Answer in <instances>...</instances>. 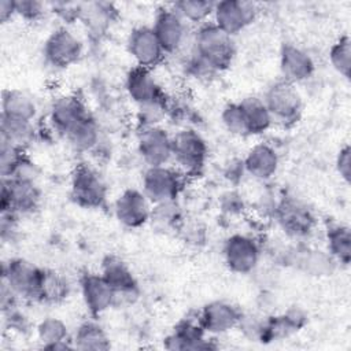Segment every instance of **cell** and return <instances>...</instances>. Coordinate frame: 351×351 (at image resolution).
Returning a JSON list of instances; mask_svg holds the SVG:
<instances>
[{"mask_svg": "<svg viewBox=\"0 0 351 351\" xmlns=\"http://www.w3.org/2000/svg\"><path fill=\"white\" fill-rule=\"evenodd\" d=\"M15 10H16V15L22 16L23 19L36 21L44 14L45 5L34 0H18L15 1Z\"/></svg>", "mask_w": 351, "mask_h": 351, "instance_id": "obj_37", "label": "cell"}, {"mask_svg": "<svg viewBox=\"0 0 351 351\" xmlns=\"http://www.w3.org/2000/svg\"><path fill=\"white\" fill-rule=\"evenodd\" d=\"M84 304L92 317H99L115 306V293L100 273H85L80 278Z\"/></svg>", "mask_w": 351, "mask_h": 351, "instance_id": "obj_20", "label": "cell"}, {"mask_svg": "<svg viewBox=\"0 0 351 351\" xmlns=\"http://www.w3.org/2000/svg\"><path fill=\"white\" fill-rule=\"evenodd\" d=\"M263 101L271 115L273 123L291 126L302 115L303 100L296 86L284 80L271 84L263 95Z\"/></svg>", "mask_w": 351, "mask_h": 351, "instance_id": "obj_3", "label": "cell"}, {"mask_svg": "<svg viewBox=\"0 0 351 351\" xmlns=\"http://www.w3.org/2000/svg\"><path fill=\"white\" fill-rule=\"evenodd\" d=\"M171 7L186 23L200 26L213 16L214 3L207 0H180Z\"/></svg>", "mask_w": 351, "mask_h": 351, "instance_id": "obj_32", "label": "cell"}, {"mask_svg": "<svg viewBox=\"0 0 351 351\" xmlns=\"http://www.w3.org/2000/svg\"><path fill=\"white\" fill-rule=\"evenodd\" d=\"M191 52L214 74L230 67L236 55V45L230 34L208 21L197 26Z\"/></svg>", "mask_w": 351, "mask_h": 351, "instance_id": "obj_1", "label": "cell"}, {"mask_svg": "<svg viewBox=\"0 0 351 351\" xmlns=\"http://www.w3.org/2000/svg\"><path fill=\"white\" fill-rule=\"evenodd\" d=\"M171 136L160 125L138 128L137 154L147 167L165 166L171 162Z\"/></svg>", "mask_w": 351, "mask_h": 351, "instance_id": "obj_9", "label": "cell"}, {"mask_svg": "<svg viewBox=\"0 0 351 351\" xmlns=\"http://www.w3.org/2000/svg\"><path fill=\"white\" fill-rule=\"evenodd\" d=\"M239 104L244 115L248 136H259L271 128L273 119L263 99L248 96L241 99Z\"/></svg>", "mask_w": 351, "mask_h": 351, "instance_id": "obj_25", "label": "cell"}, {"mask_svg": "<svg viewBox=\"0 0 351 351\" xmlns=\"http://www.w3.org/2000/svg\"><path fill=\"white\" fill-rule=\"evenodd\" d=\"M71 343L73 348L84 351H101L110 348V339L104 328L95 319L81 322L71 335Z\"/></svg>", "mask_w": 351, "mask_h": 351, "instance_id": "obj_27", "label": "cell"}, {"mask_svg": "<svg viewBox=\"0 0 351 351\" xmlns=\"http://www.w3.org/2000/svg\"><path fill=\"white\" fill-rule=\"evenodd\" d=\"M241 311L232 303L225 300H214L207 303L197 314V319L207 335H223L240 325Z\"/></svg>", "mask_w": 351, "mask_h": 351, "instance_id": "obj_17", "label": "cell"}, {"mask_svg": "<svg viewBox=\"0 0 351 351\" xmlns=\"http://www.w3.org/2000/svg\"><path fill=\"white\" fill-rule=\"evenodd\" d=\"M0 141V173L3 180H8L16 176V173L27 160V158L25 155L23 148L15 147L4 140Z\"/></svg>", "mask_w": 351, "mask_h": 351, "instance_id": "obj_34", "label": "cell"}, {"mask_svg": "<svg viewBox=\"0 0 351 351\" xmlns=\"http://www.w3.org/2000/svg\"><path fill=\"white\" fill-rule=\"evenodd\" d=\"M70 195L84 208H100L107 199V185L97 170L80 163L71 173Z\"/></svg>", "mask_w": 351, "mask_h": 351, "instance_id": "obj_5", "label": "cell"}, {"mask_svg": "<svg viewBox=\"0 0 351 351\" xmlns=\"http://www.w3.org/2000/svg\"><path fill=\"white\" fill-rule=\"evenodd\" d=\"M100 274L108 282L115 293V304L121 302H132L138 295V284L128 263L121 258L108 255L103 259Z\"/></svg>", "mask_w": 351, "mask_h": 351, "instance_id": "obj_16", "label": "cell"}, {"mask_svg": "<svg viewBox=\"0 0 351 351\" xmlns=\"http://www.w3.org/2000/svg\"><path fill=\"white\" fill-rule=\"evenodd\" d=\"M152 203L141 189H125L114 203V215L128 229H138L151 219Z\"/></svg>", "mask_w": 351, "mask_h": 351, "instance_id": "obj_14", "label": "cell"}, {"mask_svg": "<svg viewBox=\"0 0 351 351\" xmlns=\"http://www.w3.org/2000/svg\"><path fill=\"white\" fill-rule=\"evenodd\" d=\"M328 254L337 263L347 266L351 261V232L347 225L333 223L326 229Z\"/></svg>", "mask_w": 351, "mask_h": 351, "instance_id": "obj_28", "label": "cell"}, {"mask_svg": "<svg viewBox=\"0 0 351 351\" xmlns=\"http://www.w3.org/2000/svg\"><path fill=\"white\" fill-rule=\"evenodd\" d=\"M207 158L208 145L196 129L184 126L171 136V162L185 177L199 174Z\"/></svg>", "mask_w": 351, "mask_h": 351, "instance_id": "obj_2", "label": "cell"}, {"mask_svg": "<svg viewBox=\"0 0 351 351\" xmlns=\"http://www.w3.org/2000/svg\"><path fill=\"white\" fill-rule=\"evenodd\" d=\"M256 12L258 10L251 1L222 0L214 3L211 18L219 29L234 37L254 22Z\"/></svg>", "mask_w": 351, "mask_h": 351, "instance_id": "obj_13", "label": "cell"}, {"mask_svg": "<svg viewBox=\"0 0 351 351\" xmlns=\"http://www.w3.org/2000/svg\"><path fill=\"white\" fill-rule=\"evenodd\" d=\"M223 261L228 269L236 274H248L255 270L261 258L258 243L248 234H230L222 248Z\"/></svg>", "mask_w": 351, "mask_h": 351, "instance_id": "obj_12", "label": "cell"}, {"mask_svg": "<svg viewBox=\"0 0 351 351\" xmlns=\"http://www.w3.org/2000/svg\"><path fill=\"white\" fill-rule=\"evenodd\" d=\"M336 171L346 184H350V180H351V148L348 144L343 145L336 155Z\"/></svg>", "mask_w": 351, "mask_h": 351, "instance_id": "obj_38", "label": "cell"}, {"mask_svg": "<svg viewBox=\"0 0 351 351\" xmlns=\"http://www.w3.org/2000/svg\"><path fill=\"white\" fill-rule=\"evenodd\" d=\"M125 90L138 108L169 101L163 88L152 74V69L133 66L126 74Z\"/></svg>", "mask_w": 351, "mask_h": 351, "instance_id": "obj_10", "label": "cell"}, {"mask_svg": "<svg viewBox=\"0 0 351 351\" xmlns=\"http://www.w3.org/2000/svg\"><path fill=\"white\" fill-rule=\"evenodd\" d=\"M37 339L41 343L43 348L48 350H64L73 348L71 335L64 321L56 317H47L38 322Z\"/></svg>", "mask_w": 351, "mask_h": 351, "instance_id": "obj_24", "label": "cell"}, {"mask_svg": "<svg viewBox=\"0 0 351 351\" xmlns=\"http://www.w3.org/2000/svg\"><path fill=\"white\" fill-rule=\"evenodd\" d=\"M14 15H16L15 1L14 0H1V3H0V19H1V22H7Z\"/></svg>", "mask_w": 351, "mask_h": 351, "instance_id": "obj_39", "label": "cell"}, {"mask_svg": "<svg viewBox=\"0 0 351 351\" xmlns=\"http://www.w3.org/2000/svg\"><path fill=\"white\" fill-rule=\"evenodd\" d=\"M41 193L34 180L10 178L3 180L0 208L1 214L25 215L38 208Z\"/></svg>", "mask_w": 351, "mask_h": 351, "instance_id": "obj_6", "label": "cell"}, {"mask_svg": "<svg viewBox=\"0 0 351 351\" xmlns=\"http://www.w3.org/2000/svg\"><path fill=\"white\" fill-rule=\"evenodd\" d=\"M66 140L75 151L88 152L95 149L100 141V128L97 121L89 115L66 136Z\"/></svg>", "mask_w": 351, "mask_h": 351, "instance_id": "obj_30", "label": "cell"}, {"mask_svg": "<svg viewBox=\"0 0 351 351\" xmlns=\"http://www.w3.org/2000/svg\"><path fill=\"white\" fill-rule=\"evenodd\" d=\"M221 121L223 128L234 136H248L244 115L241 111V107L237 103H228L221 112Z\"/></svg>", "mask_w": 351, "mask_h": 351, "instance_id": "obj_35", "label": "cell"}, {"mask_svg": "<svg viewBox=\"0 0 351 351\" xmlns=\"http://www.w3.org/2000/svg\"><path fill=\"white\" fill-rule=\"evenodd\" d=\"M186 29L188 23L171 5L158 10L152 30L166 55L176 53L184 47L186 43Z\"/></svg>", "mask_w": 351, "mask_h": 351, "instance_id": "obj_15", "label": "cell"}, {"mask_svg": "<svg viewBox=\"0 0 351 351\" xmlns=\"http://www.w3.org/2000/svg\"><path fill=\"white\" fill-rule=\"evenodd\" d=\"M82 55V41L66 26L55 29L44 41L43 56L48 66L56 70L67 69Z\"/></svg>", "mask_w": 351, "mask_h": 351, "instance_id": "obj_8", "label": "cell"}, {"mask_svg": "<svg viewBox=\"0 0 351 351\" xmlns=\"http://www.w3.org/2000/svg\"><path fill=\"white\" fill-rule=\"evenodd\" d=\"M70 285L67 280L55 270L43 269V276L38 287L37 302L56 304L69 296Z\"/></svg>", "mask_w": 351, "mask_h": 351, "instance_id": "obj_29", "label": "cell"}, {"mask_svg": "<svg viewBox=\"0 0 351 351\" xmlns=\"http://www.w3.org/2000/svg\"><path fill=\"white\" fill-rule=\"evenodd\" d=\"M276 217L281 229L293 239L307 237L315 228L313 211L306 203L293 196H287L278 203Z\"/></svg>", "mask_w": 351, "mask_h": 351, "instance_id": "obj_11", "label": "cell"}, {"mask_svg": "<svg viewBox=\"0 0 351 351\" xmlns=\"http://www.w3.org/2000/svg\"><path fill=\"white\" fill-rule=\"evenodd\" d=\"M90 114L85 103L74 95H63L53 100L49 108V123L55 132L66 137Z\"/></svg>", "mask_w": 351, "mask_h": 351, "instance_id": "obj_19", "label": "cell"}, {"mask_svg": "<svg viewBox=\"0 0 351 351\" xmlns=\"http://www.w3.org/2000/svg\"><path fill=\"white\" fill-rule=\"evenodd\" d=\"M208 336L197 317L185 318L174 326L173 332L165 339L163 346L167 350H210L214 346Z\"/></svg>", "mask_w": 351, "mask_h": 351, "instance_id": "obj_22", "label": "cell"}, {"mask_svg": "<svg viewBox=\"0 0 351 351\" xmlns=\"http://www.w3.org/2000/svg\"><path fill=\"white\" fill-rule=\"evenodd\" d=\"M181 219V214L177 206V202H167L152 204L151 221L156 222L160 226H176V223Z\"/></svg>", "mask_w": 351, "mask_h": 351, "instance_id": "obj_36", "label": "cell"}, {"mask_svg": "<svg viewBox=\"0 0 351 351\" xmlns=\"http://www.w3.org/2000/svg\"><path fill=\"white\" fill-rule=\"evenodd\" d=\"M126 44L136 66L152 69L158 66L166 55L151 26L134 27L130 32Z\"/></svg>", "mask_w": 351, "mask_h": 351, "instance_id": "obj_18", "label": "cell"}, {"mask_svg": "<svg viewBox=\"0 0 351 351\" xmlns=\"http://www.w3.org/2000/svg\"><path fill=\"white\" fill-rule=\"evenodd\" d=\"M184 180L185 176L176 166L147 167L141 180V191L152 204L177 202Z\"/></svg>", "mask_w": 351, "mask_h": 351, "instance_id": "obj_4", "label": "cell"}, {"mask_svg": "<svg viewBox=\"0 0 351 351\" xmlns=\"http://www.w3.org/2000/svg\"><path fill=\"white\" fill-rule=\"evenodd\" d=\"M0 134H1L0 140H4L19 148H25V145H27L33 140V134H34L33 122L1 115Z\"/></svg>", "mask_w": 351, "mask_h": 351, "instance_id": "obj_31", "label": "cell"}, {"mask_svg": "<svg viewBox=\"0 0 351 351\" xmlns=\"http://www.w3.org/2000/svg\"><path fill=\"white\" fill-rule=\"evenodd\" d=\"M278 165V154L274 147L267 143L255 144L243 160L245 173L259 181L270 180L277 173Z\"/></svg>", "mask_w": 351, "mask_h": 351, "instance_id": "obj_23", "label": "cell"}, {"mask_svg": "<svg viewBox=\"0 0 351 351\" xmlns=\"http://www.w3.org/2000/svg\"><path fill=\"white\" fill-rule=\"evenodd\" d=\"M1 115L33 122L37 115L36 100L23 90L7 89L1 97Z\"/></svg>", "mask_w": 351, "mask_h": 351, "instance_id": "obj_26", "label": "cell"}, {"mask_svg": "<svg viewBox=\"0 0 351 351\" xmlns=\"http://www.w3.org/2000/svg\"><path fill=\"white\" fill-rule=\"evenodd\" d=\"M43 269L32 262L14 258L3 266V282L15 298L37 300Z\"/></svg>", "mask_w": 351, "mask_h": 351, "instance_id": "obj_7", "label": "cell"}, {"mask_svg": "<svg viewBox=\"0 0 351 351\" xmlns=\"http://www.w3.org/2000/svg\"><path fill=\"white\" fill-rule=\"evenodd\" d=\"M329 62L336 73L344 78H350L351 73V40L347 34L339 37L328 52Z\"/></svg>", "mask_w": 351, "mask_h": 351, "instance_id": "obj_33", "label": "cell"}, {"mask_svg": "<svg viewBox=\"0 0 351 351\" xmlns=\"http://www.w3.org/2000/svg\"><path fill=\"white\" fill-rule=\"evenodd\" d=\"M280 70L282 80L295 85L307 81L314 74L315 63L306 49L285 43L280 49Z\"/></svg>", "mask_w": 351, "mask_h": 351, "instance_id": "obj_21", "label": "cell"}]
</instances>
